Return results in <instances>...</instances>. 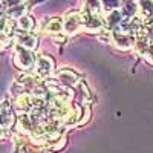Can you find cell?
<instances>
[{"label":"cell","instance_id":"30bf717a","mask_svg":"<svg viewBox=\"0 0 153 153\" xmlns=\"http://www.w3.org/2000/svg\"><path fill=\"white\" fill-rule=\"evenodd\" d=\"M43 31L46 34L51 35H55L60 32H65V25H63V19L60 17H52V19H48L43 25Z\"/></svg>","mask_w":153,"mask_h":153},{"label":"cell","instance_id":"277c9868","mask_svg":"<svg viewBox=\"0 0 153 153\" xmlns=\"http://www.w3.org/2000/svg\"><path fill=\"white\" fill-rule=\"evenodd\" d=\"M112 43L115 48H118L121 51H129V49L135 48L136 37L130 35V34H126L120 29H115V31H112Z\"/></svg>","mask_w":153,"mask_h":153},{"label":"cell","instance_id":"ba28073f","mask_svg":"<svg viewBox=\"0 0 153 153\" xmlns=\"http://www.w3.org/2000/svg\"><path fill=\"white\" fill-rule=\"evenodd\" d=\"M57 80L61 86H66V87H74L78 84V75H76L74 71L71 69H61L57 74Z\"/></svg>","mask_w":153,"mask_h":153},{"label":"cell","instance_id":"e0dca14e","mask_svg":"<svg viewBox=\"0 0 153 153\" xmlns=\"http://www.w3.org/2000/svg\"><path fill=\"white\" fill-rule=\"evenodd\" d=\"M19 3H22V0H2L3 11H6V9L11 8V6H16V5H19Z\"/></svg>","mask_w":153,"mask_h":153},{"label":"cell","instance_id":"3957f363","mask_svg":"<svg viewBox=\"0 0 153 153\" xmlns=\"http://www.w3.org/2000/svg\"><path fill=\"white\" fill-rule=\"evenodd\" d=\"M63 25H65V32L68 35H74L78 31H81L83 29L81 11H69L63 19Z\"/></svg>","mask_w":153,"mask_h":153},{"label":"cell","instance_id":"5bb4252c","mask_svg":"<svg viewBox=\"0 0 153 153\" xmlns=\"http://www.w3.org/2000/svg\"><path fill=\"white\" fill-rule=\"evenodd\" d=\"M28 9H29V5H28V3H19V5H16V6L8 8V9H6V14H8V17H9L11 20H14V19H16V20H20L22 17L26 16Z\"/></svg>","mask_w":153,"mask_h":153},{"label":"cell","instance_id":"9a60e30c","mask_svg":"<svg viewBox=\"0 0 153 153\" xmlns=\"http://www.w3.org/2000/svg\"><path fill=\"white\" fill-rule=\"evenodd\" d=\"M17 26H19L20 31H28V32H31V31L34 29V26H35V22H34V19H32L31 16H25V17H22L20 20H17Z\"/></svg>","mask_w":153,"mask_h":153},{"label":"cell","instance_id":"9c48e42d","mask_svg":"<svg viewBox=\"0 0 153 153\" xmlns=\"http://www.w3.org/2000/svg\"><path fill=\"white\" fill-rule=\"evenodd\" d=\"M139 19L146 25L153 22V0H139Z\"/></svg>","mask_w":153,"mask_h":153},{"label":"cell","instance_id":"5b68a950","mask_svg":"<svg viewBox=\"0 0 153 153\" xmlns=\"http://www.w3.org/2000/svg\"><path fill=\"white\" fill-rule=\"evenodd\" d=\"M16 43L17 46L26 48V49H35L38 46V37L28 31H17L16 32Z\"/></svg>","mask_w":153,"mask_h":153},{"label":"cell","instance_id":"8fae6325","mask_svg":"<svg viewBox=\"0 0 153 153\" xmlns=\"http://www.w3.org/2000/svg\"><path fill=\"white\" fill-rule=\"evenodd\" d=\"M138 54L141 55L144 60H147L150 65H153V42H143V40H136L135 45Z\"/></svg>","mask_w":153,"mask_h":153},{"label":"cell","instance_id":"6da1fadb","mask_svg":"<svg viewBox=\"0 0 153 153\" xmlns=\"http://www.w3.org/2000/svg\"><path fill=\"white\" fill-rule=\"evenodd\" d=\"M12 61H14V65L19 69H22V71H31L35 66L37 57L34 55V52L31 49L17 46L16 48V54H14V60H12Z\"/></svg>","mask_w":153,"mask_h":153},{"label":"cell","instance_id":"4fadbf2b","mask_svg":"<svg viewBox=\"0 0 153 153\" xmlns=\"http://www.w3.org/2000/svg\"><path fill=\"white\" fill-rule=\"evenodd\" d=\"M32 127H34V121H32V118L29 117V115H26V113H22L20 117L17 118V129H19V132L20 133H32Z\"/></svg>","mask_w":153,"mask_h":153},{"label":"cell","instance_id":"7a4b0ae2","mask_svg":"<svg viewBox=\"0 0 153 153\" xmlns=\"http://www.w3.org/2000/svg\"><path fill=\"white\" fill-rule=\"evenodd\" d=\"M54 68H55V63L51 57L38 55L37 61H35V66H34V71H35V75L40 80H46V78H49V76H52Z\"/></svg>","mask_w":153,"mask_h":153},{"label":"cell","instance_id":"7c38bea8","mask_svg":"<svg viewBox=\"0 0 153 153\" xmlns=\"http://www.w3.org/2000/svg\"><path fill=\"white\" fill-rule=\"evenodd\" d=\"M120 11L123 12V16L126 19H132V17H135V14L139 12V3L136 0H123Z\"/></svg>","mask_w":153,"mask_h":153},{"label":"cell","instance_id":"52a82bcc","mask_svg":"<svg viewBox=\"0 0 153 153\" xmlns=\"http://www.w3.org/2000/svg\"><path fill=\"white\" fill-rule=\"evenodd\" d=\"M104 22V26L110 31H115L121 26V23L124 22V16L120 9H115V11H110V12H106V16L103 19Z\"/></svg>","mask_w":153,"mask_h":153},{"label":"cell","instance_id":"8992f818","mask_svg":"<svg viewBox=\"0 0 153 153\" xmlns=\"http://www.w3.org/2000/svg\"><path fill=\"white\" fill-rule=\"evenodd\" d=\"M0 121H2L3 130L11 129V127L16 124V113H14L12 106L8 103V101H3L2 109H0Z\"/></svg>","mask_w":153,"mask_h":153},{"label":"cell","instance_id":"2e32d148","mask_svg":"<svg viewBox=\"0 0 153 153\" xmlns=\"http://www.w3.org/2000/svg\"><path fill=\"white\" fill-rule=\"evenodd\" d=\"M101 2V8H103L106 12L115 11V9H120L123 0H100Z\"/></svg>","mask_w":153,"mask_h":153}]
</instances>
